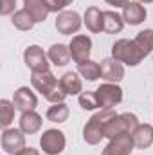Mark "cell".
<instances>
[{
	"mask_svg": "<svg viewBox=\"0 0 153 155\" xmlns=\"http://www.w3.org/2000/svg\"><path fill=\"white\" fill-rule=\"evenodd\" d=\"M117 116L114 108H101L99 112H96L94 116L90 117L83 128V141L90 146H96L101 143V139L105 137L103 135V130L105 126Z\"/></svg>",
	"mask_w": 153,
	"mask_h": 155,
	"instance_id": "obj_1",
	"label": "cell"
},
{
	"mask_svg": "<svg viewBox=\"0 0 153 155\" xmlns=\"http://www.w3.org/2000/svg\"><path fill=\"white\" fill-rule=\"evenodd\" d=\"M112 58H115L117 61H121L122 65L135 67V65H139L146 56L142 54V51L137 47V43H135L133 40L121 38L112 45Z\"/></svg>",
	"mask_w": 153,
	"mask_h": 155,
	"instance_id": "obj_2",
	"label": "cell"
},
{
	"mask_svg": "<svg viewBox=\"0 0 153 155\" xmlns=\"http://www.w3.org/2000/svg\"><path fill=\"white\" fill-rule=\"evenodd\" d=\"M139 124H141V123H139L137 116L132 114V112L117 114V116L105 126L103 135H105L106 139H114V137L121 135V134H133Z\"/></svg>",
	"mask_w": 153,
	"mask_h": 155,
	"instance_id": "obj_3",
	"label": "cell"
},
{
	"mask_svg": "<svg viewBox=\"0 0 153 155\" xmlns=\"http://www.w3.org/2000/svg\"><path fill=\"white\" fill-rule=\"evenodd\" d=\"M96 99L99 108H114L115 105H119L122 101V88L117 83H103L96 88Z\"/></svg>",
	"mask_w": 153,
	"mask_h": 155,
	"instance_id": "obj_4",
	"label": "cell"
},
{
	"mask_svg": "<svg viewBox=\"0 0 153 155\" xmlns=\"http://www.w3.org/2000/svg\"><path fill=\"white\" fill-rule=\"evenodd\" d=\"M65 144H67L65 134L61 130H56V128L45 130L43 135L40 137V146H41L43 153L47 155H60L65 150Z\"/></svg>",
	"mask_w": 153,
	"mask_h": 155,
	"instance_id": "obj_5",
	"label": "cell"
},
{
	"mask_svg": "<svg viewBox=\"0 0 153 155\" xmlns=\"http://www.w3.org/2000/svg\"><path fill=\"white\" fill-rule=\"evenodd\" d=\"M24 61L31 69V72H45L49 71V56L40 45H29L24 51Z\"/></svg>",
	"mask_w": 153,
	"mask_h": 155,
	"instance_id": "obj_6",
	"label": "cell"
},
{
	"mask_svg": "<svg viewBox=\"0 0 153 155\" xmlns=\"http://www.w3.org/2000/svg\"><path fill=\"white\" fill-rule=\"evenodd\" d=\"M54 25H56V31L60 35L69 36V35H76L77 31L81 29L83 20H81L79 13H76V11H61V13L56 15Z\"/></svg>",
	"mask_w": 153,
	"mask_h": 155,
	"instance_id": "obj_7",
	"label": "cell"
},
{
	"mask_svg": "<svg viewBox=\"0 0 153 155\" xmlns=\"http://www.w3.org/2000/svg\"><path fill=\"white\" fill-rule=\"evenodd\" d=\"M25 148V134L20 128H4L2 132V150L9 155H16Z\"/></svg>",
	"mask_w": 153,
	"mask_h": 155,
	"instance_id": "obj_8",
	"label": "cell"
},
{
	"mask_svg": "<svg viewBox=\"0 0 153 155\" xmlns=\"http://www.w3.org/2000/svg\"><path fill=\"white\" fill-rule=\"evenodd\" d=\"M69 49H70L72 60L77 65L83 63V61H88L90 60V52H92V38L86 36V35H76L70 40Z\"/></svg>",
	"mask_w": 153,
	"mask_h": 155,
	"instance_id": "obj_9",
	"label": "cell"
},
{
	"mask_svg": "<svg viewBox=\"0 0 153 155\" xmlns=\"http://www.w3.org/2000/svg\"><path fill=\"white\" fill-rule=\"evenodd\" d=\"M133 148H135V143L132 134H121L110 139V143L103 150V155H130Z\"/></svg>",
	"mask_w": 153,
	"mask_h": 155,
	"instance_id": "obj_10",
	"label": "cell"
},
{
	"mask_svg": "<svg viewBox=\"0 0 153 155\" xmlns=\"http://www.w3.org/2000/svg\"><path fill=\"white\" fill-rule=\"evenodd\" d=\"M13 103H15L16 110L29 112V110H34L38 107V97H36V94L29 87H20L13 94Z\"/></svg>",
	"mask_w": 153,
	"mask_h": 155,
	"instance_id": "obj_11",
	"label": "cell"
},
{
	"mask_svg": "<svg viewBox=\"0 0 153 155\" xmlns=\"http://www.w3.org/2000/svg\"><path fill=\"white\" fill-rule=\"evenodd\" d=\"M148 16V11L146 7L137 0V2H128L124 7H122V20L124 24H130V25H139L146 20Z\"/></svg>",
	"mask_w": 153,
	"mask_h": 155,
	"instance_id": "obj_12",
	"label": "cell"
},
{
	"mask_svg": "<svg viewBox=\"0 0 153 155\" xmlns=\"http://www.w3.org/2000/svg\"><path fill=\"white\" fill-rule=\"evenodd\" d=\"M31 83H33V87L38 90L40 94L45 97L58 83H60V79L54 76L50 71H45V72H33V76H31Z\"/></svg>",
	"mask_w": 153,
	"mask_h": 155,
	"instance_id": "obj_13",
	"label": "cell"
},
{
	"mask_svg": "<svg viewBox=\"0 0 153 155\" xmlns=\"http://www.w3.org/2000/svg\"><path fill=\"white\" fill-rule=\"evenodd\" d=\"M101 72L103 79L110 81V83H119L124 78V65L121 61H117L115 58H105L101 61Z\"/></svg>",
	"mask_w": 153,
	"mask_h": 155,
	"instance_id": "obj_14",
	"label": "cell"
},
{
	"mask_svg": "<svg viewBox=\"0 0 153 155\" xmlns=\"http://www.w3.org/2000/svg\"><path fill=\"white\" fill-rule=\"evenodd\" d=\"M83 24L86 25V29L90 33H101L105 31V11H101L99 7L92 5L85 11V16H83Z\"/></svg>",
	"mask_w": 153,
	"mask_h": 155,
	"instance_id": "obj_15",
	"label": "cell"
},
{
	"mask_svg": "<svg viewBox=\"0 0 153 155\" xmlns=\"http://www.w3.org/2000/svg\"><path fill=\"white\" fill-rule=\"evenodd\" d=\"M41 116L34 110H29V112H22L20 116V130L25 134V135H34L38 134L40 128H41Z\"/></svg>",
	"mask_w": 153,
	"mask_h": 155,
	"instance_id": "obj_16",
	"label": "cell"
},
{
	"mask_svg": "<svg viewBox=\"0 0 153 155\" xmlns=\"http://www.w3.org/2000/svg\"><path fill=\"white\" fill-rule=\"evenodd\" d=\"M24 9H27L31 13V16L34 18V22H45L49 13H50V7H49V2L47 0H24Z\"/></svg>",
	"mask_w": 153,
	"mask_h": 155,
	"instance_id": "obj_17",
	"label": "cell"
},
{
	"mask_svg": "<svg viewBox=\"0 0 153 155\" xmlns=\"http://www.w3.org/2000/svg\"><path fill=\"white\" fill-rule=\"evenodd\" d=\"M133 137V143H135V148H141V150H146L153 144V126L148 123H142L135 128V132L132 134Z\"/></svg>",
	"mask_w": 153,
	"mask_h": 155,
	"instance_id": "obj_18",
	"label": "cell"
},
{
	"mask_svg": "<svg viewBox=\"0 0 153 155\" xmlns=\"http://www.w3.org/2000/svg\"><path fill=\"white\" fill-rule=\"evenodd\" d=\"M47 56H49L50 63H54L56 67H65V65L70 61V58H72L69 45H63V43H54V45H50Z\"/></svg>",
	"mask_w": 153,
	"mask_h": 155,
	"instance_id": "obj_19",
	"label": "cell"
},
{
	"mask_svg": "<svg viewBox=\"0 0 153 155\" xmlns=\"http://www.w3.org/2000/svg\"><path fill=\"white\" fill-rule=\"evenodd\" d=\"M60 85L67 96H79L83 92V81L77 76V72H65L60 78Z\"/></svg>",
	"mask_w": 153,
	"mask_h": 155,
	"instance_id": "obj_20",
	"label": "cell"
},
{
	"mask_svg": "<svg viewBox=\"0 0 153 155\" xmlns=\"http://www.w3.org/2000/svg\"><path fill=\"white\" fill-rule=\"evenodd\" d=\"M77 74H81V76L85 78V79H88V81H96V79H99V78L103 76V72H101V63L92 61V60L83 61V63L77 65Z\"/></svg>",
	"mask_w": 153,
	"mask_h": 155,
	"instance_id": "obj_21",
	"label": "cell"
},
{
	"mask_svg": "<svg viewBox=\"0 0 153 155\" xmlns=\"http://www.w3.org/2000/svg\"><path fill=\"white\" fill-rule=\"evenodd\" d=\"M11 22H13V25L18 29V31H31L33 27H34V18L31 16V13L27 11V9H20V11H16L13 16H11Z\"/></svg>",
	"mask_w": 153,
	"mask_h": 155,
	"instance_id": "obj_22",
	"label": "cell"
},
{
	"mask_svg": "<svg viewBox=\"0 0 153 155\" xmlns=\"http://www.w3.org/2000/svg\"><path fill=\"white\" fill-rule=\"evenodd\" d=\"M122 27H124L122 15H119L115 11H105V33L115 35V33H121Z\"/></svg>",
	"mask_w": 153,
	"mask_h": 155,
	"instance_id": "obj_23",
	"label": "cell"
},
{
	"mask_svg": "<svg viewBox=\"0 0 153 155\" xmlns=\"http://www.w3.org/2000/svg\"><path fill=\"white\" fill-rule=\"evenodd\" d=\"M69 114H70V110H69V107L65 105V103H54L52 107H49V110L45 112V117H47V121H50V123H65L67 119H69Z\"/></svg>",
	"mask_w": 153,
	"mask_h": 155,
	"instance_id": "obj_24",
	"label": "cell"
},
{
	"mask_svg": "<svg viewBox=\"0 0 153 155\" xmlns=\"http://www.w3.org/2000/svg\"><path fill=\"white\" fill-rule=\"evenodd\" d=\"M133 41L137 43V47L142 51L144 56L153 52V29H144L141 33H137V36L133 38Z\"/></svg>",
	"mask_w": 153,
	"mask_h": 155,
	"instance_id": "obj_25",
	"label": "cell"
},
{
	"mask_svg": "<svg viewBox=\"0 0 153 155\" xmlns=\"http://www.w3.org/2000/svg\"><path fill=\"white\" fill-rule=\"evenodd\" d=\"M15 110H16V107H15L13 101H9V99H2L0 101V124L4 128H9V124L13 123Z\"/></svg>",
	"mask_w": 153,
	"mask_h": 155,
	"instance_id": "obj_26",
	"label": "cell"
},
{
	"mask_svg": "<svg viewBox=\"0 0 153 155\" xmlns=\"http://www.w3.org/2000/svg\"><path fill=\"white\" fill-rule=\"evenodd\" d=\"M79 105H81V108H85V110H96V108H99L94 92H81V94H79Z\"/></svg>",
	"mask_w": 153,
	"mask_h": 155,
	"instance_id": "obj_27",
	"label": "cell"
},
{
	"mask_svg": "<svg viewBox=\"0 0 153 155\" xmlns=\"http://www.w3.org/2000/svg\"><path fill=\"white\" fill-rule=\"evenodd\" d=\"M65 97H67V94H65V90L61 88L60 83L45 96V99H47L49 103H52V105H54V103H65Z\"/></svg>",
	"mask_w": 153,
	"mask_h": 155,
	"instance_id": "obj_28",
	"label": "cell"
},
{
	"mask_svg": "<svg viewBox=\"0 0 153 155\" xmlns=\"http://www.w3.org/2000/svg\"><path fill=\"white\" fill-rule=\"evenodd\" d=\"M47 2H49L50 13H61V11H65L67 5H70L74 0H47Z\"/></svg>",
	"mask_w": 153,
	"mask_h": 155,
	"instance_id": "obj_29",
	"label": "cell"
},
{
	"mask_svg": "<svg viewBox=\"0 0 153 155\" xmlns=\"http://www.w3.org/2000/svg\"><path fill=\"white\" fill-rule=\"evenodd\" d=\"M15 7H16V0H2V2H0V13H2L4 16L15 15V13H16Z\"/></svg>",
	"mask_w": 153,
	"mask_h": 155,
	"instance_id": "obj_30",
	"label": "cell"
},
{
	"mask_svg": "<svg viewBox=\"0 0 153 155\" xmlns=\"http://www.w3.org/2000/svg\"><path fill=\"white\" fill-rule=\"evenodd\" d=\"M16 155H40V152L36 148H33V146H25L24 150H20Z\"/></svg>",
	"mask_w": 153,
	"mask_h": 155,
	"instance_id": "obj_31",
	"label": "cell"
},
{
	"mask_svg": "<svg viewBox=\"0 0 153 155\" xmlns=\"http://www.w3.org/2000/svg\"><path fill=\"white\" fill-rule=\"evenodd\" d=\"M105 2H106L108 5H112V7H115V9H117V7H124L130 0H105Z\"/></svg>",
	"mask_w": 153,
	"mask_h": 155,
	"instance_id": "obj_32",
	"label": "cell"
},
{
	"mask_svg": "<svg viewBox=\"0 0 153 155\" xmlns=\"http://www.w3.org/2000/svg\"><path fill=\"white\" fill-rule=\"evenodd\" d=\"M141 4H153V0H139Z\"/></svg>",
	"mask_w": 153,
	"mask_h": 155,
	"instance_id": "obj_33",
	"label": "cell"
}]
</instances>
